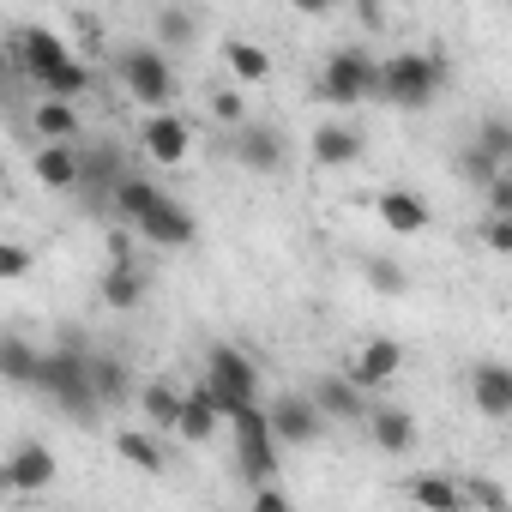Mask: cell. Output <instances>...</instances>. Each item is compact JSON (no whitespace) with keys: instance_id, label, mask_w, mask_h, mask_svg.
Listing matches in <instances>:
<instances>
[{"instance_id":"17","label":"cell","mask_w":512,"mask_h":512,"mask_svg":"<svg viewBox=\"0 0 512 512\" xmlns=\"http://www.w3.org/2000/svg\"><path fill=\"white\" fill-rule=\"evenodd\" d=\"M374 217L392 229V235H422L434 217H428V199L410 193V187H380L374 193Z\"/></svg>"},{"instance_id":"42","label":"cell","mask_w":512,"mask_h":512,"mask_svg":"<svg viewBox=\"0 0 512 512\" xmlns=\"http://www.w3.org/2000/svg\"><path fill=\"white\" fill-rule=\"evenodd\" d=\"M338 7V0H290V13H302V19H326Z\"/></svg>"},{"instance_id":"3","label":"cell","mask_w":512,"mask_h":512,"mask_svg":"<svg viewBox=\"0 0 512 512\" xmlns=\"http://www.w3.org/2000/svg\"><path fill=\"white\" fill-rule=\"evenodd\" d=\"M115 79H121V91H127L139 109H169V97H175V61H169V49H163L157 37L127 43V49L115 55Z\"/></svg>"},{"instance_id":"16","label":"cell","mask_w":512,"mask_h":512,"mask_svg":"<svg viewBox=\"0 0 512 512\" xmlns=\"http://www.w3.org/2000/svg\"><path fill=\"white\" fill-rule=\"evenodd\" d=\"M404 368V344L398 338H368L350 362H344V374L356 380V386H368V392H386V380Z\"/></svg>"},{"instance_id":"14","label":"cell","mask_w":512,"mask_h":512,"mask_svg":"<svg viewBox=\"0 0 512 512\" xmlns=\"http://www.w3.org/2000/svg\"><path fill=\"white\" fill-rule=\"evenodd\" d=\"M308 392L320 398V410H326L332 422H356V428H362V422H368V410H374V392H368V386H356L344 368H338V374H320Z\"/></svg>"},{"instance_id":"15","label":"cell","mask_w":512,"mask_h":512,"mask_svg":"<svg viewBox=\"0 0 512 512\" xmlns=\"http://www.w3.org/2000/svg\"><path fill=\"white\" fill-rule=\"evenodd\" d=\"M97 302L109 308V314H133L139 302H145V272L127 260V241L115 235V266L97 278Z\"/></svg>"},{"instance_id":"33","label":"cell","mask_w":512,"mask_h":512,"mask_svg":"<svg viewBox=\"0 0 512 512\" xmlns=\"http://www.w3.org/2000/svg\"><path fill=\"white\" fill-rule=\"evenodd\" d=\"M470 139H476V145H482L488 157H500V163L512 169V121H506V115H488V121H482V127H476Z\"/></svg>"},{"instance_id":"21","label":"cell","mask_w":512,"mask_h":512,"mask_svg":"<svg viewBox=\"0 0 512 512\" xmlns=\"http://www.w3.org/2000/svg\"><path fill=\"white\" fill-rule=\"evenodd\" d=\"M223 422H229V416H223L217 392H211L205 380H199V386H187V410H181V428H175V434H181V440H193V446H205Z\"/></svg>"},{"instance_id":"35","label":"cell","mask_w":512,"mask_h":512,"mask_svg":"<svg viewBox=\"0 0 512 512\" xmlns=\"http://www.w3.org/2000/svg\"><path fill=\"white\" fill-rule=\"evenodd\" d=\"M211 115H217L223 127H241V121H247V103H241V91H235V85L211 91Z\"/></svg>"},{"instance_id":"20","label":"cell","mask_w":512,"mask_h":512,"mask_svg":"<svg viewBox=\"0 0 512 512\" xmlns=\"http://www.w3.org/2000/svg\"><path fill=\"white\" fill-rule=\"evenodd\" d=\"M362 151H368V145H362V133H356V127H344V121H326V127H314V139H308L314 169H350Z\"/></svg>"},{"instance_id":"43","label":"cell","mask_w":512,"mask_h":512,"mask_svg":"<svg viewBox=\"0 0 512 512\" xmlns=\"http://www.w3.org/2000/svg\"><path fill=\"white\" fill-rule=\"evenodd\" d=\"M506 7H512V0H506Z\"/></svg>"},{"instance_id":"40","label":"cell","mask_w":512,"mask_h":512,"mask_svg":"<svg viewBox=\"0 0 512 512\" xmlns=\"http://www.w3.org/2000/svg\"><path fill=\"white\" fill-rule=\"evenodd\" d=\"M482 241H488V253H512V217L488 211V223H482Z\"/></svg>"},{"instance_id":"28","label":"cell","mask_w":512,"mask_h":512,"mask_svg":"<svg viewBox=\"0 0 512 512\" xmlns=\"http://www.w3.org/2000/svg\"><path fill=\"white\" fill-rule=\"evenodd\" d=\"M157 199H163V187H157L151 175H121V181H115V193H109V205H115L127 223H133V217H145Z\"/></svg>"},{"instance_id":"13","label":"cell","mask_w":512,"mask_h":512,"mask_svg":"<svg viewBox=\"0 0 512 512\" xmlns=\"http://www.w3.org/2000/svg\"><path fill=\"white\" fill-rule=\"evenodd\" d=\"M31 175H37L49 193H79V187H85V157L73 151V139H43L37 157H31Z\"/></svg>"},{"instance_id":"23","label":"cell","mask_w":512,"mask_h":512,"mask_svg":"<svg viewBox=\"0 0 512 512\" xmlns=\"http://www.w3.org/2000/svg\"><path fill=\"white\" fill-rule=\"evenodd\" d=\"M139 410L151 428H181V410H187V392L175 380H145L139 386Z\"/></svg>"},{"instance_id":"25","label":"cell","mask_w":512,"mask_h":512,"mask_svg":"<svg viewBox=\"0 0 512 512\" xmlns=\"http://www.w3.org/2000/svg\"><path fill=\"white\" fill-rule=\"evenodd\" d=\"M79 109H73V97H43L37 109H31V133L37 139H79Z\"/></svg>"},{"instance_id":"18","label":"cell","mask_w":512,"mask_h":512,"mask_svg":"<svg viewBox=\"0 0 512 512\" xmlns=\"http://www.w3.org/2000/svg\"><path fill=\"white\" fill-rule=\"evenodd\" d=\"M362 434H368L386 458H404V452L416 446V416H410L404 404H374L368 422H362Z\"/></svg>"},{"instance_id":"10","label":"cell","mask_w":512,"mask_h":512,"mask_svg":"<svg viewBox=\"0 0 512 512\" xmlns=\"http://www.w3.org/2000/svg\"><path fill=\"white\" fill-rule=\"evenodd\" d=\"M133 235L139 241H151V247H193V235H199V223H193V211L175 199V193H163L145 217H133Z\"/></svg>"},{"instance_id":"26","label":"cell","mask_w":512,"mask_h":512,"mask_svg":"<svg viewBox=\"0 0 512 512\" xmlns=\"http://www.w3.org/2000/svg\"><path fill=\"white\" fill-rule=\"evenodd\" d=\"M223 67H229L235 85H260V79H272V55H266L260 43H241V37L223 43Z\"/></svg>"},{"instance_id":"24","label":"cell","mask_w":512,"mask_h":512,"mask_svg":"<svg viewBox=\"0 0 512 512\" xmlns=\"http://www.w3.org/2000/svg\"><path fill=\"white\" fill-rule=\"evenodd\" d=\"M0 374H7V386H37V374H43V350H37L31 338L7 332V338H0Z\"/></svg>"},{"instance_id":"1","label":"cell","mask_w":512,"mask_h":512,"mask_svg":"<svg viewBox=\"0 0 512 512\" xmlns=\"http://www.w3.org/2000/svg\"><path fill=\"white\" fill-rule=\"evenodd\" d=\"M91 344L79 338V332H61L49 350H43V374H37V392L55 404V410H67L73 422H91L97 410H103V398H97V380H91Z\"/></svg>"},{"instance_id":"38","label":"cell","mask_w":512,"mask_h":512,"mask_svg":"<svg viewBox=\"0 0 512 512\" xmlns=\"http://www.w3.org/2000/svg\"><path fill=\"white\" fill-rule=\"evenodd\" d=\"M464 494H470V506H512V494H506L500 482H488V476H470Z\"/></svg>"},{"instance_id":"9","label":"cell","mask_w":512,"mask_h":512,"mask_svg":"<svg viewBox=\"0 0 512 512\" xmlns=\"http://www.w3.org/2000/svg\"><path fill=\"white\" fill-rule=\"evenodd\" d=\"M139 145H145V157H151L157 169H181V163L193 157V121L175 115V109H145Z\"/></svg>"},{"instance_id":"22","label":"cell","mask_w":512,"mask_h":512,"mask_svg":"<svg viewBox=\"0 0 512 512\" xmlns=\"http://www.w3.org/2000/svg\"><path fill=\"white\" fill-rule=\"evenodd\" d=\"M404 494H410L416 506H428V512H458V506H470L464 482H458V476H434V470L410 476V482H404Z\"/></svg>"},{"instance_id":"29","label":"cell","mask_w":512,"mask_h":512,"mask_svg":"<svg viewBox=\"0 0 512 512\" xmlns=\"http://www.w3.org/2000/svg\"><path fill=\"white\" fill-rule=\"evenodd\" d=\"M151 37L175 55V49H193V37H199V19L187 13V7H157V19H151Z\"/></svg>"},{"instance_id":"2","label":"cell","mask_w":512,"mask_h":512,"mask_svg":"<svg viewBox=\"0 0 512 512\" xmlns=\"http://www.w3.org/2000/svg\"><path fill=\"white\" fill-rule=\"evenodd\" d=\"M440 85H446V55L398 49V55L380 61V103H392V109H404V115L428 109V103L440 97Z\"/></svg>"},{"instance_id":"36","label":"cell","mask_w":512,"mask_h":512,"mask_svg":"<svg viewBox=\"0 0 512 512\" xmlns=\"http://www.w3.org/2000/svg\"><path fill=\"white\" fill-rule=\"evenodd\" d=\"M368 284H374L380 296H404V290H410L404 266H392V260H374V266H368Z\"/></svg>"},{"instance_id":"4","label":"cell","mask_w":512,"mask_h":512,"mask_svg":"<svg viewBox=\"0 0 512 512\" xmlns=\"http://www.w3.org/2000/svg\"><path fill=\"white\" fill-rule=\"evenodd\" d=\"M314 97L326 109H356V103L380 97V61L368 49H356V43L350 49H332L326 67H320V79H314Z\"/></svg>"},{"instance_id":"41","label":"cell","mask_w":512,"mask_h":512,"mask_svg":"<svg viewBox=\"0 0 512 512\" xmlns=\"http://www.w3.org/2000/svg\"><path fill=\"white\" fill-rule=\"evenodd\" d=\"M482 199H488V211H500V217H512V169H500L488 187H482Z\"/></svg>"},{"instance_id":"34","label":"cell","mask_w":512,"mask_h":512,"mask_svg":"<svg viewBox=\"0 0 512 512\" xmlns=\"http://www.w3.org/2000/svg\"><path fill=\"white\" fill-rule=\"evenodd\" d=\"M121 175H127V169H121V157H115L109 145H103V151H85V181H91V187L115 193V181H121Z\"/></svg>"},{"instance_id":"30","label":"cell","mask_w":512,"mask_h":512,"mask_svg":"<svg viewBox=\"0 0 512 512\" xmlns=\"http://www.w3.org/2000/svg\"><path fill=\"white\" fill-rule=\"evenodd\" d=\"M91 380H97V398H103V410H109V404H121V398L133 392V374H127V362H121V356H109V350H97V356H91Z\"/></svg>"},{"instance_id":"11","label":"cell","mask_w":512,"mask_h":512,"mask_svg":"<svg viewBox=\"0 0 512 512\" xmlns=\"http://www.w3.org/2000/svg\"><path fill=\"white\" fill-rule=\"evenodd\" d=\"M229 151H235V163H241L247 175H278V169H284V157H290L284 133H278V127H266V121H241Z\"/></svg>"},{"instance_id":"27","label":"cell","mask_w":512,"mask_h":512,"mask_svg":"<svg viewBox=\"0 0 512 512\" xmlns=\"http://www.w3.org/2000/svg\"><path fill=\"white\" fill-rule=\"evenodd\" d=\"M115 458L133 464V470H151V476L169 464L163 446H157V434H151V422H145V428H121V434H115Z\"/></svg>"},{"instance_id":"7","label":"cell","mask_w":512,"mask_h":512,"mask_svg":"<svg viewBox=\"0 0 512 512\" xmlns=\"http://www.w3.org/2000/svg\"><path fill=\"white\" fill-rule=\"evenodd\" d=\"M266 410H272V428H278V440H284L290 452H296V446H320L326 428H332V416L320 410L314 392H278Z\"/></svg>"},{"instance_id":"39","label":"cell","mask_w":512,"mask_h":512,"mask_svg":"<svg viewBox=\"0 0 512 512\" xmlns=\"http://www.w3.org/2000/svg\"><path fill=\"white\" fill-rule=\"evenodd\" d=\"M31 272V247L25 241H0V278H25Z\"/></svg>"},{"instance_id":"5","label":"cell","mask_w":512,"mask_h":512,"mask_svg":"<svg viewBox=\"0 0 512 512\" xmlns=\"http://www.w3.org/2000/svg\"><path fill=\"white\" fill-rule=\"evenodd\" d=\"M229 434H235V476H241V482H266V476H278L284 440H278L266 404H241V410L229 416Z\"/></svg>"},{"instance_id":"12","label":"cell","mask_w":512,"mask_h":512,"mask_svg":"<svg viewBox=\"0 0 512 512\" xmlns=\"http://www.w3.org/2000/svg\"><path fill=\"white\" fill-rule=\"evenodd\" d=\"M61 61H73V49H67L55 31H43V25H19V31H13V67H19L25 79L43 85Z\"/></svg>"},{"instance_id":"8","label":"cell","mask_w":512,"mask_h":512,"mask_svg":"<svg viewBox=\"0 0 512 512\" xmlns=\"http://www.w3.org/2000/svg\"><path fill=\"white\" fill-rule=\"evenodd\" d=\"M55 482V452L49 440H19L7 452V464H0V494L7 500H31V494H49Z\"/></svg>"},{"instance_id":"32","label":"cell","mask_w":512,"mask_h":512,"mask_svg":"<svg viewBox=\"0 0 512 512\" xmlns=\"http://www.w3.org/2000/svg\"><path fill=\"white\" fill-rule=\"evenodd\" d=\"M500 169H506V163H500V157H488V151H482L476 139H470V145L458 151V175H464L470 187H488V181H494Z\"/></svg>"},{"instance_id":"6","label":"cell","mask_w":512,"mask_h":512,"mask_svg":"<svg viewBox=\"0 0 512 512\" xmlns=\"http://www.w3.org/2000/svg\"><path fill=\"white\" fill-rule=\"evenodd\" d=\"M205 386L217 392L223 416H235L241 404H260V368H253L235 344H211L205 350Z\"/></svg>"},{"instance_id":"19","label":"cell","mask_w":512,"mask_h":512,"mask_svg":"<svg viewBox=\"0 0 512 512\" xmlns=\"http://www.w3.org/2000/svg\"><path fill=\"white\" fill-rule=\"evenodd\" d=\"M470 404L488 422H506L512 416V368L506 362H476L470 368Z\"/></svg>"},{"instance_id":"37","label":"cell","mask_w":512,"mask_h":512,"mask_svg":"<svg viewBox=\"0 0 512 512\" xmlns=\"http://www.w3.org/2000/svg\"><path fill=\"white\" fill-rule=\"evenodd\" d=\"M247 506H260V512H284V506H290V494L266 476V482H247Z\"/></svg>"},{"instance_id":"31","label":"cell","mask_w":512,"mask_h":512,"mask_svg":"<svg viewBox=\"0 0 512 512\" xmlns=\"http://www.w3.org/2000/svg\"><path fill=\"white\" fill-rule=\"evenodd\" d=\"M91 91V67L85 61H61L49 79H43V97H85Z\"/></svg>"}]
</instances>
